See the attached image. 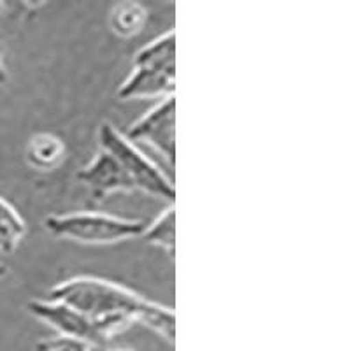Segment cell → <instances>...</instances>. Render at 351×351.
I'll return each instance as SVG.
<instances>
[{
    "mask_svg": "<svg viewBox=\"0 0 351 351\" xmlns=\"http://www.w3.org/2000/svg\"><path fill=\"white\" fill-rule=\"evenodd\" d=\"M27 307L30 315L55 328L62 337L84 341V343L95 344V346H104L106 344V341L97 332L95 325L67 304L58 302V300L37 299L30 300Z\"/></svg>",
    "mask_w": 351,
    "mask_h": 351,
    "instance_id": "8992f818",
    "label": "cell"
},
{
    "mask_svg": "<svg viewBox=\"0 0 351 351\" xmlns=\"http://www.w3.org/2000/svg\"><path fill=\"white\" fill-rule=\"evenodd\" d=\"M46 230L55 237L84 244H112L143 236L146 223L104 213L80 211L53 215L44 219Z\"/></svg>",
    "mask_w": 351,
    "mask_h": 351,
    "instance_id": "3957f363",
    "label": "cell"
},
{
    "mask_svg": "<svg viewBox=\"0 0 351 351\" xmlns=\"http://www.w3.org/2000/svg\"><path fill=\"white\" fill-rule=\"evenodd\" d=\"M2 9H4V4H0V12H2Z\"/></svg>",
    "mask_w": 351,
    "mask_h": 351,
    "instance_id": "9a60e30c",
    "label": "cell"
},
{
    "mask_svg": "<svg viewBox=\"0 0 351 351\" xmlns=\"http://www.w3.org/2000/svg\"><path fill=\"white\" fill-rule=\"evenodd\" d=\"M76 180L88 188L95 200H104L114 192H134L136 186L121 169L118 160L104 149H99L83 169L76 174Z\"/></svg>",
    "mask_w": 351,
    "mask_h": 351,
    "instance_id": "52a82bcc",
    "label": "cell"
},
{
    "mask_svg": "<svg viewBox=\"0 0 351 351\" xmlns=\"http://www.w3.org/2000/svg\"><path fill=\"white\" fill-rule=\"evenodd\" d=\"M27 225L11 204L0 199V253L11 255L23 241Z\"/></svg>",
    "mask_w": 351,
    "mask_h": 351,
    "instance_id": "8fae6325",
    "label": "cell"
},
{
    "mask_svg": "<svg viewBox=\"0 0 351 351\" xmlns=\"http://www.w3.org/2000/svg\"><path fill=\"white\" fill-rule=\"evenodd\" d=\"M146 20H148V12L144 5L137 2H121V4H116L111 11L109 23L116 36L134 37L143 30Z\"/></svg>",
    "mask_w": 351,
    "mask_h": 351,
    "instance_id": "30bf717a",
    "label": "cell"
},
{
    "mask_svg": "<svg viewBox=\"0 0 351 351\" xmlns=\"http://www.w3.org/2000/svg\"><path fill=\"white\" fill-rule=\"evenodd\" d=\"M118 351H127V350H118Z\"/></svg>",
    "mask_w": 351,
    "mask_h": 351,
    "instance_id": "2e32d148",
    "label": "cell"
},
{
    "mask_svg": "<svg viewBox=\"0 0 351 351\" xmlns=\"http://www.w3.org/2000/svg\"><path fill=\"white\" fill-rule=\"evenodd\" d=\"M49 300H58L88 318L104 341L134 322L149 327L169 343L176 341V318L171 307L143 299L112 281L80 276L58 283L48 291Z\"/></svg>",
    "mask_w": 351,
    "mask_h": 351,
    "instance_id": "6da1fadb",
    "label": "cell"
},
{
    "mask_svg": "<svg viewBox=\"0 0 351 351\" xmlns=\"http://www.w3.org/2000/svg\"><path fill=\"white\" fill-rule=\"evenodd\" d=\"M64 156V143L53 134H37L27 146V162L37 171H53L62 164Z\"/></svg>",
    "mask_w": 351,
    "mask_h": 351,
    "instance_id": "ba28073f",
    "label": "cell"
},
{
    "mask_svg": "<svg viewBox=\"0 0 351 351\" xmlns=\"http://www.w3.org/2000/svg\"><path fill=\"white\" fill-rule=\"evenodd\" d=\"M36 351H104V346L84 343V341L71 339V337H51L40 341L36 346Z\"/></svg>",
    "mask_w": 351,
    "mask_h": 351,
    "instance_id": "7c38bea8",
    "label": "cell"
},
{
    "mask_svg": "<svg viewBox=\"0 0 351 351\" xmlns=\"http://www.w3.org/2000/svg\"><path fill=\"white\" fill-rule=\"evenodd\" d=\"M8 80V67H5V60H4V48H2V44H0V84L5 83Z\"/></svg>",
    "mask_w": 351,
    "mask_h": 351,
    "instance_id": "4fadbf2b",
    "label": "cell"
},
{
    "mask_svg": "<svg viewBox=\"0 0 351 351\" xmlns=\"http://www.w3.org/2000/svg\"><path fill=\"white\" fill-rule=\"evenodd\" d=\"M176 92V34L169 30L143 46L134 56L132 72L118 90L121 100L171 97Z\"/></svg>",
    "mask_w": 351,
    "mask_h": 351,
    "instance_id": "7a4b0ae2",
    "label": "cell"
},
{
    "mask_svg": "<svg viewBox=\"0 0 351 351\" xmlns=\"http://www.w3.org/2000/svg\"><path fill=\"white\" fill-rule=\"evenodd\" d=\"M5 274H8V269H5L4 265H0V280H2Z\"/></svg>",
    "mask_w": 351,
    "mask_h": 351,
    "instance_id": "5bb4252c",
    "label": "cell"
},
{
    "mask_svg": "<svg viewBox=\"0 0 351 351\" xmlns=\"http://www.w3.org/2000/svg\"><path fill=\"white\" fill-rule=\"evenodd\" d=\"M144 241L152 246L162 247L171 258L176 253V209L174 204H169V208L158 215V218L143 232Z\"/></svg>",
    "mask_w": 351,
    "mask_h": 351,
    "instance_id": "9c48e42d",
    "label": "cell"
},
{
    "mask_svg": "<svg viewBox=\"0 0 351 351\" xmlns=\"http://www.w3.org/2000/svg\"><path fill=\"white\" fill-rule=\"evenodd\" d=\"M99 149H104L118 160V164L127 172L136 190L174 204L176 188L172 181L109 121L99 127Z\"/></svg>",
    "mask_w": 351,
    "mask_h": 351,
    "instance_id": "277c9868",
    "label": "cell"
},
{
    "mask_svg": "<svg viewBox=\"0 0 351 351\" xmlns=\"http://www.w3.org/2000/svg\"><path fill=\"white\" fill-rule=\"evenodd\" d=\"M130 143H146L167 158L171 165L176 162V99L165 97L123 134Z\"/></svg>",
    "mask_w": 351,
    "mask_h": 351,
    "instance_id": "5b68a950",
    "label": "cell"
}]
</instances>
